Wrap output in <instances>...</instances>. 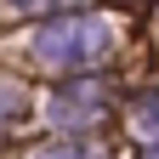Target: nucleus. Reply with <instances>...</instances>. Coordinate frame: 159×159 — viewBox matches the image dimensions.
<instances>
[{
	"label": "nucleus",
	"mask_w": 159,
	"mask_h": 159,
	"mask_svg": "<svg viewBox=\"0 0 159 159\" xmlns=\"http://www.w3.org/2000/svg\"><path fill=\"white\" fill-rule=\"evenodd\" d=\"M108 34L114 29L102 17H85V23H68V29H46L40 34V57H97Z\"/></svg>",
	"instance_id": "obj_1"
}]
</instances>
